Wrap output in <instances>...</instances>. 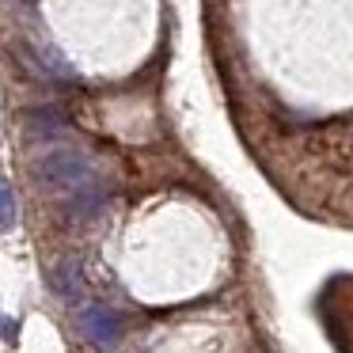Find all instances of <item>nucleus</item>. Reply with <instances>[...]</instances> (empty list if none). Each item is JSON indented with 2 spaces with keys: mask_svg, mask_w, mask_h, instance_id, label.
I'll return each instance as SVG.
<instances>
[{
  "mask_svg": "<svg viewBox=\"0 0 353 353\" xmlns=\"http://www.w3.org/2000/svg\"><path fill=\"white\" fill-rule=\"evenodd\" d=\"M34 179H39L46 190H54V194H77L80 186L95 183V171H92V163H88L80 152H50V156L39 160Z\"/></svg>",
  "mask_w": 353,
  "mask_h": 353,
  "instance_id": "1",
  "label": "nucleus"
},
{
  "mask_svg": "<svg viewBox=\"0 0 353 353\" xmlns=\"http://www.w3.org/2000/svg\"><path fill=\"white\" fill-rule=\"evenodd\" d=\"M80 330H84V338L95 350H114L122 342V315L103 304H88L80 312Z\"/></svg>",
  "mask_w": 353,
  "mask_h": 353,
  "instance_id": "2",
  "label": "nucleus"
},
{
  "mask_svg": "<svg viewBox=\"0 0 353 353\" xmlns=\"http://www.w3.org/2000/svg\"><path fill=\"white\" fill-rule=\"evenodd\" d=\"M103 201H107V190H103V183L95 179V183L80 186L77 194H69V201H65V213H69L72 221H95V216L103 213Z\"/></svg>",
  "mask_w": 353,
  "mask_h": 353,
  "instance_id": "3",
  "label": "nucleus"
},
{
  "mask_svg": "<svg viewBox=\"0 0 353 353\" xmlns=\"http://www.w3.org/2000/svg\"><path fill=\"white\" fill-rule=\"evenodd\" d=\"M31 133L34 137H50V133H61L65 130V110H57V107H39V110H31Z\"/></svg>",
  "mask_w": 353,
  "mask_h": 353,
  "instance_id": "4",
  "label": "nucleus"
},
{
  "mask_svg": "<svg viewBox=\"0 0 353 353\" xmlns=\"http://www.w3.org/2000/svg\"><path fill=\"white\" fill-rule=\"evenodd\" d=\"M54 289L61 292L65 300H80V270L72 266V262H65V266L54 274Z\"/></svg>",
  "mask_w": 353,
  "mask_h": 353,
  "instance_id": "5",
  "label": "nucleus"
},
{
  "mask_svg": "<svg viewBox=\"0 0 353 353\" xmlns=\"http://www.w3.org/2000/svg\"><path fill=\"white\" fill-rule=\"evenodd\" d=\"M8 228H16V194L0 179V232H8Z\"/></svg>",
  "mask_w": 353,
  "mask_h": 353,
  "instance_id": "6",
  "label": "nucleus"
},
{
  "mask_svg": "<svg viewBox=\"0 0 353 353\" xmlns=\"http://www.w3.org/2000/svg\"><path fill=\"white\" fill-rule=\"evenodd\" d=\"M0 338H16V323H8V319H0Z\"/></svg>",
  "mask_w": 353,
  "mask_h": 353,
  "instance_id": "7",
  "label": "nucleus"
}]
</instances>
